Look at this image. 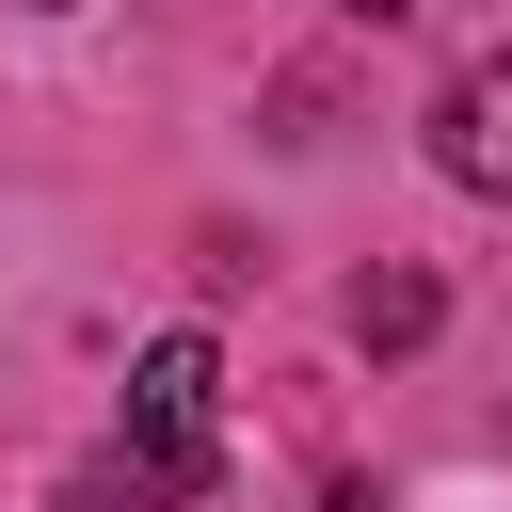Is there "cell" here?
<instances>
[{
    "label": "cell",
    "mask_w": 512,
    "mask_h": 512,
    "mask_svg": "<svg viewBox=\"0 0 512 512\" xmlns=\"http://www.w3.org/2000/svg\"><path fill=\"white\" fill-rule=\"evenodd\" d=\"M352 16H416V0H352Z\"/></svg>",
    "instance_id": "cell-4"
},
{
    "label": "cell",
    "mask_w": 512,
    "mask_h": 512,
    "mask_svg": "<svg viewBox=\"0 0 512 512\" xmlns=\"http://www.w3.org/2000/svg\"><path fill=\"white\" fill-rule=\"evenodd\" d=\"M128 464H144L176 512L224 480V352H208V336H144V368H128Z\"/></svg>",
    "instance_id": "cell-1"
},
{
    "label": "cell",
    "mask_w": 512,
    "mask_h": 512,
    "mask_svg": "<svg viewBox=\"0 0 512 512\" xmlns=\"http://www.w3.org/2000/svg\"><path fill=\"white\" fill-rule=\"evenodd\" d=\"M432 320H448V304H432V272H368V288H352V336H368V352H416Z\"/></svg>",
    "instance_id": "cell-3"
},
{
    "label": "cell",
    "mask_w": 512,
    "mask_h": 512,
    "mask_svg": "<svg viewBox=\"0 0 512 512\" xmlns=\"http://www.w3.org/2000/svg\"><path fill=\"white\" fill-rule=\"evenodd\" d=\"M432 160H448L464 192H496V208H512V48L448 80V112H432Z\"/></svg>",
    "instance_id": "cell-2"
}]
</instances>
